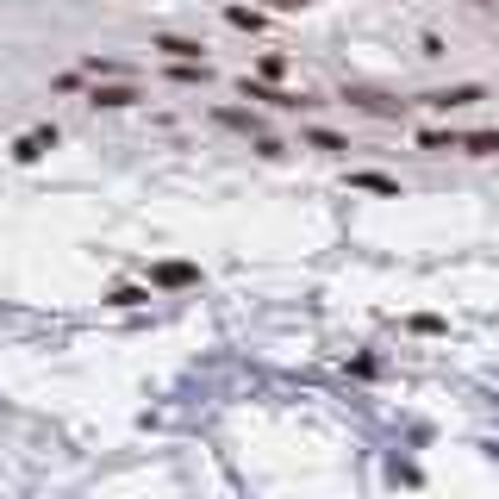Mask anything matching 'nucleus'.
<instances>
[{"instance_id": "2", "label": "nucleus", "mask_w": 499, "mask_h": 499, "mask_svg": "<svg viewBox=\"0 0 499 499\" xmlns=\"http://www.w3.org/2000/svg\"><path fill=\"white\" fill-rule=\"evenodd\" d=\"M156 50H169L175 63H194V57H200V50H194V44H181V38H156Z\"/></svg>"}, {"instance_id": "5", "label": "nucleus", "mask_w": 499, "mask_h": 499, "mask_svg": "<svg viewBox=\"0 0 499 499\" xmlns=\"http://www.w3.org/2000/svg\"><path fill=\"white\" fill-rule=\"evenodd\" d=\"M468 150H475V156H494L499 137H494V131H481V137H468Z\"/></svg>"}, {"instance_id": "6", "label": "nucleus", "mask_w": 499, "mask_h": 499, "mask_svg": "<svg viewBox=\"0 0 499 499\" xmlns=\"http://www.w3.org/2000/svg\"><path fill=\"white\" fill-rule=\"evenodd\" d=\"M275 6H300V0H275Z\"/></svg>"}, {"instance_id": "4", "label": "nucleus", "mask_w": 499, "mask_h": 499, "mask_svg": "<svg viewBox=\"0 0 499 499\" xmlns=\"http://www.w3.org/2000/svg\"><path fill=\"white\" fill-rule=\"evenodd\" d=\"M468 101H481V88H450V94H437V107H468Z\"/></svg>"}, {"instance_id": "3", "label": "nucleus", "mask_w": 499, "mask_h": 499, "mask_svg": "<svg viewBox=\"0 0 499 499\" xmlns=\"http://www.w3.org/2000/svg\"><path fill=\"white\" fill-rule=\"evenodd\" d=\"M131 101H137L131 88H101V94H94V107H131Z\"/></svg>"}, {"instance_id": "1", "label": "nucleus", "mask_w": 499, "mask_h": 499, "mask_svg": "<svg viewBox=\"0 0 499 499\" xmlns=\"http://www.w3.org/2000/svg\"><path fill=\"white\" fill-rule=\"evenodd\" d=\"M156 281H162V287H194L200 275H194L188 262H162V268H156Z\"/></svg>"}]
</instances>
